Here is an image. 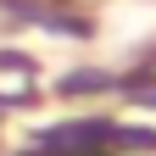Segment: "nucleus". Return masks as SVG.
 <instances>
[{"label": "nucleus", "mask_w": 156, "mask_h": 156, "mask_svg": "<svg viewBox=\"0 0 156 156\" xmlns=\"http://www.w3.org/2000/svg\"><path fill=\"white\" fill-rule=\"evenodd\" d=\"M112 134L117 123L106 117H67V123H50L34 134L39 156H95V151H112Z\"/></svg>", "instance_id": "nucleus-1"}, {"label": "nucleus", "mask_w": 156, "mask_h": 156, "mask_svg": "<svg viewBox=\"0 0 156 156\" xmlns=\"http://www.w3.org/2000/svg\"><path fill=\"white\" fill-rule=\"evenodd\" d=\"M56 89H62V95H106V89H117V78L101 73V67H78V73H62Z\"/></svg>", "instance_id": "nucleus-2"}]
</instances>
